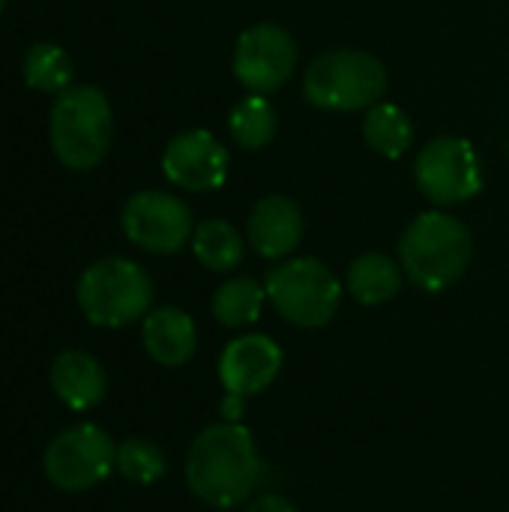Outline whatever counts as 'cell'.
<instances>
[{
  "label": "cell",
  "instance_id": "cell-14",
  "mask_svg": "<svg viewBox=\"0 0 509 512\" xmlns=\"http://www.w3.org/2000/svg\"><path fill=\"white\" fill-rule=\"evenodd\" d=\"M141 342L159 366H183L195 357L198 330L195 321L177 306H159L144 318Z\"/></svg>",
  "mask_w": 509,
  "mask_h": 512
},
{
  "label": "cell",
  "instance_id": "cell-8",
  "mask_svg": "<svg viewBox=\"0 0 509 512\" xmlns=\"http://www.w3.org/2000/svg\"><path fill=\"white\" fill-rule=\"evenodd\" d=\"M414 177L420 192L441 207L471 201L483 189L480 156L468 138H456V135L432 138L417 153Z\"/></svg>",
  "mask_w": 509,
  "mask_h": 512
},
{
  "label": "cell",
  "instance_id": "cell-5",
  "mask_svg": "<svg viewBox=\"0 0 509 512\" xmlns=\"http://www.w3.org/2000/svg\"><path fill=\"white\" fill-rule=\"evenodd\" d=\"M84 318L96 327H126L147 315L153 285L144 267L129 258H102L90 264L75 288Z\"/></svg>",
  "mask_w": 509,
  "mask_h": 512
},
{
  "label": "cell",
  "instance_id": "cell-22",
  "mask_svg": "<svg viewBox=\"0 0 509 512\" xmlns=\"http://www.w3.org/2000/svg\"><path fill=\"white\" fill-rule=\"evenodd\" d=\"M117 471L135 486H153L156 480L165 477L168 462H165V453L153 441L129 438L117 444Z\"/></svg>",
  "mask_w": 509,
  "mask_h": 512
},
{
  "label": "cell",
  "instance_id": "cell-2",
  "mask_svg": "<svg viewBox=\"0 0 509 512\" xmlns=\"http://www.w3.org/2000/svg\"><path fill=\"white\" fill-rule=\"evenodd\" d=\"M399 258L408 279L429 291H447L471 264V231L450 213H420L399 243Z\"/></svg>",
  "mask_w": 509,
  "mask_h": 512
},
{
  "label": "cell",
  "instance_id": "cell-20",
  "mask_svg": "<svg viewBox=\"0 0 509 512\" xmlns=\"http://www.w3.org/2000/svg\"><path fill=\"white\" fill-rule=\"evenodd\" d=\"M228 129H231V138L246 147V150H261L273 141L276 135V108L270 105L267 96L261 93H252L246 99H240L234 108H231V117H228Z\"/></svg>",
  "mask_w": 509,
  "mask_h": 512
},
{
  "label": "cell",
  "instance_id": "cell-19",
  "mask_svg": "<svg viewBox=\"0 0 509 512\" xmlns=\"http://www.w3.org/2000/svg\"><path fill=\"white\" fill-rule=\"evenodd\" d=\"M267 300V288L252 279V276H234L225 285H219V291L213 294V315L219 324L237 330V327H249L261 318Z\"/></svg>",
  "mask_w": 509,
  "mask_h": 512
},
{
  "label": "cell",
  "instance_id": "cell-24",
  "mask_svg": "<svg viewBox=\"0 0 509 512\" xmlns=\"http://www.w3.org/2000/svg\"><path fill=\"white\" fill-rule=\"evenodd\" d=\"M3 6H6V0H0V9H3Z\"/></svg>",
  "mask_w": 509,
  "mask_h": 512
},
{
  "label": "cell",
  "instance_id": "cell-11",
  "mask_svg": "<svg viewBox=\"0 0 509 512\" xmlns=\"http://www.w3.org/2000/svg\"><path fill=\"white\" fill-rule=\"evenodd\" d=\"M231 156L207 129H189L168 141L162 153L165 177L189 192H213L228 177Z\"/></svg>",
  "mask_w": 509,
  "mask_h": 512
},
{
  "label": "cell",
  "instance_id": "cell-21",
  "mask_svg": "<svg viewBox=\"0 0 509 512\" xmlns=\"http://www.w3.org/2000/svg\"><path fill=\"white\" fill-rule=\"evenodd\" d=\"M24 81L39 93H63L72 81V57L54 42H36L24 57Z\"/></svg>",
  "mask_w": 509,
  "mask_h": 512
},
{
  "label": "cell",
  "instance_id": "cell-12",
  "mask_svg": "<svg viewBox=\"0 0 509 512\" xmlns=\"http://www.w3.org/2000/svg\"><path fill=\"white\" fill-rule=\"evenodd\" d=\"M282 372V348L264 333H246L225 345L219 357V381L228 396L249 399L267 390Z\"/></svg>",
  "mask_w": 509,
  "mask_h": 512
},
{
  "label": "cell",
  "instance_id": "cell-10",
  "mask_svg": "<svg viewBox=\"0 0 509 512\" xmlns=\"http://www.w3.org/2000/svg\"><path fill=\"white\" fill-rule=\"evenodd\" d=\"M297 63V45L291 33L279 24H252L237 36L234 48V78L252 93L279 90Z\"/></svg>",
  "mask_w": 509,
  "mask_h": 512
},
{
  "label": "cell",
  "instance_id": "cell-18",
  "mask_svg": "<svg viewBox=\"0 0 509 512\" xmlns=\"http://www.w3.org/2000/svg\"><path fill=\"white\" fill-rule=\"evenodd\" d=\"M195 258L213 273H231L243 261V237L225 219H207L192 234Z\"/></svg>",
  "mask_w": 509,
  "mask_h": 512
},
{
  "label": "cell",
  "instance_id": "cell-9",
  "mask_svg": "<svg viewBox=\"0 0 509 512\" xmlns=\"http://www.w3.org/2000/svg\"><path fill=\"white\" fill-rule=\"evenodd\" d=\"M123 234L147 252L171 255L192 240V213L189 207L168 192H138L123 207Z\"/></svg>",
  "mask_w": 509,
  "mask_h": 512
},
{
  "label": "cell",
  "instance_id": "cell-23",
  "mask_svg": "<svg viewBox=\"0 0 509 512\" xmlns=\"http://www.w3.org/2000/svg\"><path fill=\"white\" fill-rule=\"evenodd\" d=\"M246 512H300L285 495H276V492H264V495H258Z\"/></svg>",
  "mask_w": 509,
  "mask_h": 512
},
{
  "label": "cell",
  "instance_id": "cell-16",
  "mask_svg": "<svg viewBox=\"0 0 509 512\" xmlns=\"http://www.w3.org/2000/svg\"><path fill=\"white\" fill-rule=\"evenodd\" d=\"M348 291L357 303L363 306H381L390 303L399 288H402V273L396 267V261H390L381 252H369L360 255L351 267H348Z\"/></svg>",
  "mask_w": 509,
  "mask_h": 512
},
{
  "label": "cell",
  "instance_id": "cell-13",
  "mask_svg": "<svg viewBox=\"0 0 509 512\" xmlns=\"http://www.w3.org/2000/svg\"><path fill=\"white\" fill-rule=\"evenodd\" d=\"M246 237L261 258L282 261L300 246L303 213L288 195H264L249 213Z\"/></svg>",
  "mask_w": 509,
  "mask_h": 512
},
{
  "label": "cell",
  "instance_id": "cell-3",
  "mask_svg": "<svg viewBox=\"0 0 509 512\" xmlns=\"http://www.w3.org/2000/svg\"><path fill=\"white\" fill-rule=\"evenodd\" d=\"M51 147L54 156L72 168H96L111 147V105L99 87H69L57 93L51 108Z\"/></svg>",
  "mask_w": 509,
  "mask_h": 512
},
{
  "label": "cell",
  "instance_id": "cell-4",
  "mask_svg": "<svg viewBox=\"0 0 509 512\" xmlns=\"http://www.w3.org/2000/svg\"><path fill=\"white\" fill-rule=\"evenodd\" d=\"M387 69L375 54L357 48H333L318 54L303 78V93L324 111H360L381 102Z\"/></svg>",
  "mask_w": 509,
  "mask_h": 512
},
{
  "label": "cell",
  "instance_id": "cell-7",
  "mask_svg": "<svg viewBox=\"0 0 509 512\" xmlns=\"http://www.w3.org/2000/svg\"><path fill=\"white\" fill-rule=\"evenodd\" d=\"M45 477L60 492H87L117 468V444L105 429L78 423L63 429L45 450Z\"/></svg>",
  "mask_w": 509,
  "mask_h": 512
},
{
  "label": "cell",
  "instance_id": "cell-1",
  "mask_svg": "<svg viewBox=\"0 0 509 512\" xmlns=\"http://www.w3.org/2000/svg\"><path fill=\"white\" fill-rule=\"evenodd\" d=\"M264 480L255 438L240 423L207 426L186 453V483L192 495L216 510H234L252 498Z\"/></svg>",
  "mask_w": 509,
  "mask_h": 512
},
{
  "label": "cell",
  "instance_id": "cell-17",
  "mask_svg": "<svg viewBox=\"0 0 509 512\" xmlns=\"http://www.w3.org/2000/svg\"><path fill=\"white\" fill-rule=\"evenodd\" d=\"M363 138L375 153L387 159H399L408 153L414 141V126H411V117L399 105L375 102L363 117Z\"/></svg>",
  "mask_w": 509,
  "mask_h": 512
},
{
  "label": "cell",
  "instance_id": "cell-6",
  "mask_svg": "<svg viewBox=\"0 0 509 512\" xmlns=\"http://www.w3.org/2000/svg\"><path fill=\"white\" fill-rule=\"evenodd\" d=\"M267 300L294 327L315 330L333 321L342 300L336 273L318 258H291L267 273Z\"/></svg>",
  "mask_w": 509,
  "mask_h": 512
},
{
  "label": "cell",
  "instance_id": "cell-15",
  "mask_svg": "<svg viewBox=\"0 0 509 512\" xmlns=\"http://www.w3.org/2000/svg\"><path fill=\"white\" fill-rule=\"evenodd\" d=\"M105 369L84 351H63L51 363V390L72 411H90L105 399Z\"/></svg>",
  "mask_w": 509,
  "mask_h": 512
}]
</instances>
